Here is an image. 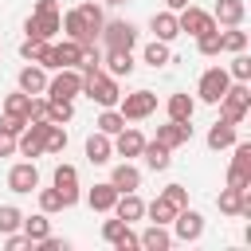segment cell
I'll list each match as a JSON object with an SVG mask.
<instances>
[{"mask_svg":"<svg viewBox=\"0 0 251 251\" xmlns=\"http://www.w3.org/2000/svg\"><path fill=\"white\" fill-rule=\"evenodd\" d=\"M102 24H106V16H102L98 4H78V8H71V12L63 16V31H67V39H75V43H82V47H94Z\"/></svg>","mask_w":251,"mask_h":251,"instance_id":"1","label":"cell"},{"mask_svg":"<svg viewBox=\"0 0 251 251\" xmlns=\"http://www.w3.org/2000/svg\"><path fill=\"white\" fill-rule=\"evenodd\" d=\"M216 106H220V118H224V122L239 126V122L247 118V110H251V90H247V82H235V78H231V86L224 90V98H220Z\"/></svg>","mask_w":251,"mask_h":251,"instance_id":"2","label":"cell"},{"mask_svg":"<svg viewBox=\"0 0 251 251\" xmlns=\"http://www.w3.org/2000/svg\"><path fill=\"white\" fill-rule=\"evenodd\" d=\"M82 94H86L90 102H98L102 110H106V106H118V98H122L118 78H114V75H106V71H98V75L82 78Z\"/></svg>","mask_w":251,"mask_h":251,"instance_id":"3","label":"cell"},{"mask_svg":"<svg viewBox=\"0 0 251 251\" xmlns=\"http://www.w3.org/2000/svg\"><path fill=\"white\" fill-rule=\"evenodd\" d=\"M118 114L126 122H145L157 114V94L153 90H133V94H122L118 98Z\"/></svg>","mask_w":251,"mask_h":251,"instance_id":"4","label":"cell"},{"mask_svg":"<svg viewBox=\"0 0 251 251\" xmlns=\"http://www.w3.org/2000/svg\"><path fill=\"white\" fill-rule=\"evenodd\" d=\"M24 31L35 35V39H55L63 31V16L59 8H31V16L24 20Z\"/></svg>","mask_w":251,"mask_h":251,"instance_id":"5","label":"cell"},{"mask_svg":"<svg viewBox=\"0 0 251 251\" xmlns=\"http://www.w3.org/2000/svg\"><path fill=\"white\" fill-rule=\"evenodd\" d=\"M98 39L106 43V51H133V43H137V27H133L129 20H106L102 31H98Z\"/></svg>","mask_w":251,"mask_h":251,"instance_id":"6","label":"cell"},{"mask_svg":"<svg viewBox=\"0 0 251 251\" xmlns=\"http://www.w3.org/2000/svg\"><path fill=\"white\" fill-rule=\"evenodd\" d=\"M47 98H78L82 94V75H78V67H59L51 78H47V90H43Z\"/></svg>","mask_w":251,"mask_h":251,"instance_id":"7","label":"cell"},{"mask_svg":"<svg viewBox=\"0 0 251 251\" xmlns=\"http://www.w3.org/2000/svg\"><path fill=\"white\" fill-rule=\"evenodd\" d=\"M231 86V75H227V67H208L204 75H200V82H196V94H200V102H208V106H216L220 98H224V90Z\"/></svg>","mask_w":251,"mask_h":251,"instance_id":"8","label":"cell"},{"mask_svg":"<svg viewBox=\"0 0 251 251\" xmlns=\"http://www.w3.org/2000/svg\"><path fill=\"white\" fill-rule=\"evenodd\" d=\"M173 235L180 239V243H196L200 235H204V216L196 212V208H180L176 216H173Z\"/></svg>","mask_w":251,"mask_h":251,"instance_id":"9","label":"cell"},{"mask_svg":"<svg viewBox=\"0 0 251 251\" xmlns=\"http://www.w3.org/2000/svg\"><path fill=\"white\" fill-rule=\"evenodd\" d=\"M176 24H180V35H192V39L216 27V20H212V12H204V8H196V4H188V8H180V12H176Z\"/></svg>","mask_w":251,"mask_h":251,"instance_id":"10","label":"cell"},{"mask_svg":"<svg viewBox=\"0 0 251 251\" xmlns=\"http://www.w3.org/2000/svg\"><path fill=\"white\" fill-rule=\"evenodd\" d=\"M51 184L59 188V196H63V204H67V208H75V204H78V196H82V192H78V169H75V165H67V161H63V165H55Z\"/></svg>","mask_w":251,"mask_h":251,"instance_id":"11","label":"cell"},{"mask_svg":"<svg viewBox=\"0 0 251 251\" xmlns=\"http://www.w3.org/2000/svg\"><path fill=\"white\" fill-rule=\"evenodd\" d=\"M8 188L20 192V196L35 192V188H39V169H35V161H20V165H12V169H8Z\"/></svg>","mask_w":251,"mask_h":251,"instance_id":"12","label":"cell"},{"mask_svg":"<svg viewBox=\"0 0 251 251\" xmlns=\"http://www.w3.org/2000/svg\"><path fill=\"white\" fill-rule=\"evenodd\" d=\"M216 204H220V212L224 216H251V188H220V196H216Z\"/></svg>","mask_w":251,"mask_h":251,"instance_id":"13","label":"cell"},{"mask_svg":"<svg viewBox=\"0 0 251 251\" xmlns=\"http://www.w3.org/2000/svg\"><path fill=\"white\" fill-rule=\"evenodd\" d=\"M43 133H47V122H27L24 133L16 137V153L20 157H43Z\"/></svg>","mask_w":251,"mask_h":251,"instance_id":"14","label":"cell"},{"mask_svg":"<svg viewBox=\"0 0 251 251\" xmlns=\"http://www.w3.org/2000/svg\"><path fill=\"white\" fill-rule=\"evenodd\" d=\"M110 141H114V153L126 157V161H129V157H141V149H145V133H141L137 126H122Z\"/></svg>","mask_w":251,"mask_h":251,"instance_id":"15","label":"cell"},{"mask_svg":"<svg viewBox=\"0 0 251 251\" xmlns=\"http://www.w3.org/2000/svg\"><path fill=\"white\" fill-rule=\"evenodd\" d=\"M153 141H161L165 149H180V145H188V141H192V126H188V122H173V118H169L165 126H157V137H153Z\"/></svg>","mask_w":251,"mask_h":251,"instance_id":"16","label":"cell"},{"mask_svg":"<svg viewBox=\"0 0 251 251\" xmlns=\"http://www.w3.org/2000/svg\"><path fill=\"white\" fill-rule=\"evenodd\" d=\"M110 184H114L118 192H137V188H141V169L129 165V161H118V165L110 169Z\"/></svg>","mask_w":251,"mask_h":251,"instance_id":"17","label":"cell"},{"mask_svg":"<svg viewBox=\"0 0 251 251\" xmlns=\"http://www.w3.org/2000/svg\"><path fill=\"white\" fill-rule=\"evenodd\" d=\"M243 16H247L243 0H216V8H212L216 27H235V24H243Z\"/></svg>","mask_w":251,"mask_h":251,"instance_id":"18","label":"cell"},{"mask_svg":"<svg viewBox=\"0 0 251 251\" xmlns=\"http://www.w3.org/2000/svg\"><path fill=\"white\" fill-rule=\"evenodd\" d=\"M149 31H153V39H161V43H173L176 35H180V24H176V12H153V20H149Z\"/></svg>","mask_w":251,"mask_h":251,"instance_id":"19","label":"cell"},{"mask_svg":"<svg viewBox=\"0 0 251 251\" xmlns=\"http://www.w3.org/2000/svg\"><path fill=\"white\" fill-rule=\"evenodd\" d=\"M16 86H20L24 94H43V90H47V71H43L39 63H27V67H20Z\"/></svg>","mask_w":251,"mask_h":251,"instance_id":"20","label":"cell"},{"mask_svg":"<svg viewBox=\"0 0 251 251\" xmlns=\"http://www.w3.org/2000/svg\"><path fill=\"white\" fill-rule=\"evenodd\" d=\"M118 220H126V224H133V220H141L145 216V200L137 196V192H118V200H114V208H110Z\"/></svg>","mask_w":251,"mask_h":251,"instance_id":"21","label":"cell"},{"mask_svg":"<svg viewBox=\"0 0 251 251\" xmlns=\"http://www.w3.org/2000/svg\"><path fill=\"white\" fill-rule=\"evenodd\" d=\"M110 157H114V141L94 129V133L86 137V161H90V165H110Z\"/></svg>","mask_w":251,"mask_h":251,"instance_id":"22","label":"cell"},{"mask_svg":"<svg viewBox=\"0 0 251 251\" xmlns=\"http://www.w3.org/2000/svg\"><path fill=\"white\" fill-rule=\"evenodd\" d=\"M165 114H169L173 122H192V114H196V98H188L184 90H176V94H169Z\"/></svg>","mask_w":251,"mask_h":251,"instance_id":"23","label":"cell"},{"mask_svg":"<svg viewBox=\"0 0 251 251\" xmlns=\"http://www.w3.org/2000/svg\"><path fill=\"white\" fill-rule=\"evenodd\" d=\"M102 71H106V75H114V78H126V75H133V51H106V59H102Z\"/></svg>","mask_w":251,"mask_h":251,"instance_id":"24","label":"cell"},{"mask_svg":"<svg viewBox=\"0 0 251 251\" xmlns=\"http://www.w3.org/2000/svg\"><path fill=\"white\" fill-rule=\"evenodd\" d=\"M235 141H239V133H235V126H231V122H224V118L208 129V149H216V153H220V149H231Z\"/></svg>","mask_w":251,"mask_h":251,"instance_id":"25","label":"cell"},{"mask_svg":"<svg viewBox=\"0 0 251 251\" xmlns=\"http://www.w3.org/2000/svg\"><path fill=\"white\" fill-rule=\"evenodd\" d=\"M137 239H141V247H145V251H169V247H173V235H169V227H165V224H149Z\"/></svg>","mask_w":251,"mask_h":251,"instance_id":"26","label":"cell"},{"mask_svg":"<svg viewBox=\"0 0 251 251\" xmlns=\"http://www.w3.org/2000/svg\"><path fill=\"white\" fill-rule=\"evenodd\" d=\"M141 157H145V165H149L153 173H165V169L173 165V149H165L161 141H145V149H141Z\"/></svg>","mask_w":251,"mask_h":251,"instance_id":"27","label":"cell"},{"mask_svg":"<svg viewBox=\"0 0 251 251\" xmlns=\"http://www.w3.org/2000/svg\"><path fill=\"white\" fill-rule=\"evenodd\" d=\"M114 200H118V188H114L110 180H102V184H94V188L86 192V204H90L94 212H110Z\"/></svg>","mask_w":251,"mask_h":251,"instance_id":"28","label":"cell"},{"mask_svg":"<svg viewBox=\"0 0 251 251\" xmlns=\"http://www.w3.org/2000/svg\"><path fill=\"white\" fill-rule=\"evenodd\" d=\"M20 231L31 239V243H39L43 235H51V220H47V212H35V216H24V224H20Z\"/></svg>","mask_w":251,"mask_h":251,"instance_id":"29","label":"cell"},{"mask_svg":"<svg viewBox=\"0 0 251 251\" xmlns=\"http://www.w3.org/2000/svg\"><path fill=\"white\" fill-rule=\"evenodd\" d=\"M220 51L235 55V51H247V31L235 24V27H220Z\"/></svg>","mask_w":251,"mask_h":251,"instance_id":"30","label":"cell"},{"mask_svg":"<svg viewBox=\"0 0 251 251\" xmlns=\"http://www.w3.org/2000/svg\"><path fill=\"white\" fill-rule=\"evenodd\" d=\"M82 55H86V47H82V43H75V39L55 43V59H59V67H78V63H82Z\"/></svg>","mask_w":251,"mask_h":251,"instance_id":"31","label":"cell"},{"mask_svg":"<svg viewBox=\"0 0 251 251\" xmlns=\"http://www.w3.org/2000/svg\"><path fill=\"white\" fill-rule=\"evenodd\" d=\"M141 63H149L153 71H157V67H169V63H173V51H169V43H161V39L145 43V51H141Z\"/></svg>","mask_w":251,"mask_h":251,"instance_id":"32","label":"cell"},{"mask_svg":"<svg viewBox=\"0 0 251 251\" xmlns=\"http://www.w3.org/2000/svg\"><path fill=\"white\" fill-rule=\"evenodd\" d=\"M176 212H180V208H176L173 200H165V196H157L153 204H145V216H149L153 224H165V227L173 224V216H176Z\"/></svg>","mask_w":251,"mask_h":251,"instance_id":"33","label":"cell"},{"mask_svg":"<svg viewBox=\"0 0 251 251\" xmlns=\"http://www.w3.org/2000/svg\"><path fill=\"white\" fill-rule=\"evenodd\" d=\"M27 110H31V94L16 90V94L4 98V118H24V122H27Z\"/></svg>","mask_w":251,"mask_h":251,"instance_id":"34","label":"cell"},{"mask_svg":"<svg viewBox=\"0 0 251 251\" xmlns=\"http://www.w3.org/2000/svg\"><path fill=\"white\" fill-rule=\"evenodd\" d=\"M51 106H47V122H55V126H67L71 118H75V102L71 98H47Z\"/></svg>","mask_w":251,"mask_h":251,"instance_id":"35","label":"cell"},{"mask_svg":"<svg viewBox=\"0 0 251 251\" xmlns=\"http://www.w3.org/2000/svg\"><path fill=\"white\" fill-rule=\"evenodd\" d=\"M94 126H98V133H106V137H114V133H118V129L126 126V118L118 114V106H106V110L98 114V122H94Z\"/></svg>","mask_w":251,"mask_h":251,"instance_id":"36","label":"cell"},{"mask_svg":"<svg viewBox=\"0 0 251 251\" xmlns=\"http://www.w3.org/2000/svg\"><path fill=\"white\" fill-rule=\"evenodd\" d=\"M47 47H51V39H35V35H27V39L20 43V59H24V63H39Z\"/></svg>","mask_w":251,"mask_h":251,"instance_id":"37","label":"cell"},{"mask_svg":"<svg viewBox=\"0 0 251 251\" xmlns=\"http://www.w3.org/2000/svg\"><path fill=\"white\" fill-rule=\"evenodd\" d=\"M67 149V129L47 122V133H43V153H63Z\"/></svg>","mask_w":251,"mask_h":251,"instance_id":"38","label":"cell"},{"mask_svg":"<svg viewBox=\"0 0 251 251\" xmlns=\"http://www.w3.org/2000/svg\"><path fill=\"white\" fill-rule=\"evenodd\" d=\"M35 192H39V212H47V216H55V212H63V208H67L55 184H51V188H35Z\"/></svg>","mask_w":251,"mask_h":251,"instance_id":"39","label":"cell"},{"mask_svg":"<svg viewBox=\"0 0 251 251\" xmlns=\"http://www.w3.org/2000/svg\"><path fill=\"white\" fill-rule=\"evenodd\" d=\"M20 224H24V212H20L16 204H0V235L20 231Z\"/></svg>","mask_w":251,"mask_h":251,"instance_id":"40","label":"cell"},{"mask_svg":"<svg viewBox=\"0 0 251 251\" xmlns=\"http://www.w3.org/2000/svg\"><path fill=\"white\" fill-rule=\"evenodd\" d=\"M227 75H231L235 82H247V78H251V55H247V51H235V55H231Z\"/></svg>","mask_w":251,"mask_h":251,"instance_id":"41","label":"cell"},{"mask_svg":"<svg viewBox=\"0 0 251 251\" xmlns=\"http://www.w3.org/2000/svg\"><path fill=\"white\" fill-rule=\"evenodd\" d=\"M196 51L200 55H220V27H212V31H204V35H196Z\"/></svg>","mask_w":251,"mask_h":251,"instance_id":"42","label":"cell"},{"mask_svg":"<svg viewBox=\"0 0 251 251\" xmlns=\"http://www.w3.org/2000/svg\"><path fill=\"white\" fill-rule=\"evenodd\" d=\"M227 184H231V188H251V169L227 165Z\"/></svg>","mask_w":251,"mask_h":251,"instance_id":"43","label":"cell"},{"mask_svg":"<svg viewBox=\"0 0 251 251\" xmlns=\"http://www.w3.org/2000/svg\"><path fill=\"white\" fill-rule=\"evenodd\" d=\"M126 227H129V224H126V220H118V216H114V220H106V224H102V239H106V243H118V239H122V231H126Z\"/></svg>","mask_w":251,"mask_h":251,"instance_id":"44","label":"cell"},{"mask_svg":"<svg viewBox=\"0 0 251 251\" xmlns=\"http://www.w3.org/2000/svg\"><path fill=\"white\" fill-rule=\"evenodd\" d=\"M161 196H165V200H173L176 208H184V204H188V188H184V184H165V188H161Z\"/></svg>","mask_w":251,"mask_h":251,"instance_id":"45","label":"cell"},{"mask_svg":"<svg viewBox=\"0 0 251 251\" xmlns=\"http://www.w3.org/2000/svg\"><path fill=\"white\" fill-rule=\"evenodd\" d=\"M4 247H8V251H27V247H35V243H31L24 231H8V235H4Z\"/></svg>","mask_w":251,"mask_h":251,"instance_id":"46","label":"cell"},{"mask_svg":"<svg viewBox=\"0 0 251 251\" xmlns=\"http://www.w3.org/2000/svg\"><path fill=\"white\" fill-rule=\"evenodd\" d=\"M231 149H235V157H231V165H243V169H251V141H235Z\"/></svg>","mask_w":251,"mask_h":251,"instance_id":"47","label":"cell"},{"mask_svg":"<svg viewBox=\"0 0 251 251\" xmlns=\"http://www.w3.org/2000/svg\"><path fill=\"white\" fill-rule=\"evenodd\" d=\"M114 247H118V251H137V247H141V239H137V231H133V227H126V231H122V239H118Z\"/></svg>","mask_w":251,"mask_h":251,"instance_id":"48","label":"cell"},{"mask_svg":"<svg viewBox=\"0 0 251 251\" xmlns=\"http://www.w3.org/2000/svg\"><path fill=\"white\" fill-rule=\"evenodd\" d=\"M35 247H39V251H67V239H59V235H43Z\"/></svg>","mask_w":251,"mask_h":251,"instance_id":"49","label":"cell"},{"mask_svg":"<svg viewBox=\"0 0 251 251\" xmlns=\"http://www.w3.org/2000/svg\"><path fill=\"white\" fill-rule=\"evenodd\" d=\"M12 153H16V133H8L0 126V157H12Z\"/></svg>","mask_w":251,"mask_h":251,"instance_id":"50","label":"cell"},{"mask_svg":"<svg viewBox=\"0 0 251 251\" xmlns=\"http://www.w3.org/2000/svg\"><path fill=\"white\" fill-rule=\"evenodd\" d=\"M0 126H4V129H8V133H16V137H20V133H24V126H27V122H24V118H4V122H0Z\"/></svg>","mask_w":251,"mask_h":251,"instance_id":"51","label":"cell"},{"mask_svg":"<svg viewBox=\"0 0 251 251\" xmlns=\"http://www.w3.org/2000/svg\"><path fill=\"white\" fill-rule=\"evenodd\" d=\"M188 4H192V0H165V8H169V12H180V8H188Z\"/></svg>","mask_w":251,"mask_h":251,"instance_id":"52","label":"cell"},{"mask_svg":"<svg viewBox=\"0 0 251 251\" xmlns=\"http://www.w3.org/2000/svg\"><path fill=\"white\" fill-rule=\"evenodd\" d=\"M102 4H126V0H102Z\"/></svg>","mask_w":251,"mask_h":251,"instance_id":"53","label":"cell"}]
</instances>
